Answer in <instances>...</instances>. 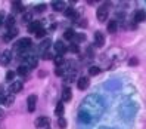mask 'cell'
<instances>
[{"mask_svg":"<svg viewBox=\"0 0 146 129\" xmlns=\"http://www.w3.org/2000/svg\"><path fill=\"white\" fill-rule=\"evenodd\" d=\"M31 45H33V40L28 39V37H24V39H21L15 43V49L16 50H27V49L31 48Z\"/></svg>","mask_w":146,"mask_h":129,"instance_id":"cell-1","label":"cell"},{"mask_svg":"<svg viewBox=\"0 0 146 129\" xmlns=\"http://www.w3.org/2000/svg\"><path fill=\"white\" fill-rule=\"evenodd\" d=\"M108 15H109V12H108V7H105V6H100V7H98L96 16H98V19H99L100 22H105V19H108Z\"/></svg>","mask_w":146,"mask_h":129,"instance_id":"cell-2","label":"cell"},{"mask_svg":"<svg viewBox=\"0 0 146 129\" xmlns=\"http://www.w3.org/2000/svg\"><path fill=\"white\" fill-rule=\"evenodd\" d=\"M89 85H90V79H89V77H86V76L78 77V80H77V88H78L80 91L87 89V88H89Z\"/></svg>","mask_w":146,"mask_h":129,"instance_id":"cell-3","label":"cell"},{"mask_svg":"<svg viewBox=\"0 0 146 129\" xmlns=\"http://www.w3.org/2000/svg\"><path fill=\"white\" fill-rule=\"evenodd\" d=\"M11 61H12V52L11 50H5V52L0 55V64L7 65V64H11Z\"/></svg>","mask_w":146,"mask_h":129,"instance_id":"cell-4","label":"cell"},{"mask_svg":"<svg viewBox=\"0 0 146 129\" xmlns=\"http://www.w3.org/2000/svg\"><path fill=\"white\" fill-rule=\"evenodd\" d=\"M36 105H37V95H30L27 98V107H28L30 113H33L36 110Z\"/></svg>","mask_w":146,"mask_h":129,"instance_id":"cell-5","label":"cell"},{"mask_svg":"<svg viewBox=\"0 0 146 129\" xmlns=\"http://www.w3.org/2000/svg\"><path fill=\"white\" fill-rule=\"evenodd\" d=\"M94 42H96V46L98 48H102V46H104L105 45V34L104 33H102V31H96V33H94Z\"/></svg>","mask_w":146,"mask_h":129,"instance_id":"cell-6","label":"cell"},{"mask_svg":"<svg viewBox=\"0 0 146 129\" xmlns=\"http://www.w3.org/2000/svg\"><path fill=\"white\" fill-rule=\"evenodd\" d=\"M49 125H50V120H49L47 117H44V116H41V117H38V119L36 120V128H38V129L47 128Z\"/></svg>","mask_w":146,"mask_h":129,"instance_id":"cell-7","label":"cell"},{"mask_svg":"<svg viewBox=\"0 0 146 129\" xmlns=\"http://www.w3.org/2000/svg\"><path fill=\"white\" fill-rule=\"evenodd\" d=\"M22 88H24L22 82H19V80L12 82V85H11V93H12V95H15V93L21 92V91H22Z\"/></svg>","mask_w":146,"mask_h":129,"instance_id":"cell-8","label":"cell"},{"mask_svg":"<svg viewBox=\"0 0 146 129\" xmlns=\"http://www.w3.org/2000/svg\"><path fill=\"white\" fill-rule=\"evenodd\" d=\"M55 49H56V52H58V55H64L65 54V50H66V46H65V43H62L61 40H58L56 43H55Z\"/></svg>","mask_w":146,"mask_h":129,"instance_id":"cell-9","label":"cell"},{"mask_svg":"<svg viewBox=\"0 0 146 129\" xmlns=\"http://www.w3.org/2000/svg\"><path fill=\"white\" fill-rule=\"evenodd\" d=\"M72 98V92H71V88H68V86H65V88L62 89V101L68 102Z\"/></svg>","mask_w":146,"mask_h":129,"instance_id":"cell-10","label":"cell"},{"mask_svg":"<svg viewBox=\"0 0 146 129\" xmlns=\"http://www.w3.org/2000/svg\"><path fill=\"white\" fill-rule=\"evenodd\" d=\"M40 28H43L40 21H34V22H30V24H28V31H30V33H37Z\"/></svg>","mask_w":146,"mask_h":129,"instance_id":"cell-11","label":"cell"},{"mask_svg":"<svg viewBox=\"0 0 146 129\" xmlns=\"http://www.w3.org/2000/svg\"><path fill=\"white\" fill-rule=\"evenodd\" d=\"M24 58H25V61H27V67L28 68H31V67H37V58H34V56H31V55H24Z\"/></svg>","mask_w":146,"mask_h":129,"instance_id":"cell-12","label":"cell"},{"mask_svg":"<svg viewBox=\"0 0 146 129\" xmlns=\"http://www.w3.org/2000/svg\"><path fill=\"white\" fill-rule=\"evenodd\" d=\"M55 114H56L58 119L64 116V104H62V102H58V104H56V107H55Z\"/></svg>","mask_w":146,"mask_h":129,"instance_id":"cell-13","label":"cell"},{"mask_svg":"<svg viewBox=\"0 0 146 129\" xmlns=\"http://www.w3.org/2000/svg\"><path fill=\"white\" fill-rule=\"evenodd\" d=\"M16 34H18V30H16L15 27L9 28V31H7V34H6V36H5V40H6V42H9L11 39H13V37L16 36Z\"/></svg>","mask_w":146,"mask_h":129,"instance_id":"cell-14","label":"cell"},{"mask_svg":"<svg viewBox=\"0 0 146 129\" xmlns=\"http://www.w3.org/2000/svg\"><path fill=\"white\" fill-rule=\"evenodd\" d=\"M13 102H15V95H12V93L3 98V104H5L6 107H11V105L13 104Z\"/></svg>","mask_w":146,"mask_h":129,"instance_id":"cell-15","label":"cell"},{"mask_svg":"<svg viewBox=\"0 0 146 129\" xmlns=\"http://www.w3.org/2000/svg\"><path fill=\"white\" fill-rule=\"evenodd\" d=\"M117 30H118V22H117L115 19L109 21V22H108V31H109V33H115Z\"/></svg>","mask_w":146,"mask_h":129,"instance_id":"cell-16","label":"cell"},{"mask_svg":"<svg viewBox=\"0 0 146 129\" xmlns=\"http://www.w3.org/2000/svg\"><path fill=\"white\" fill-rule=\"evenodd\" d=\"M52 7H53L56 12H61V11H64L65 3L64 2H52Z\"/></svg>","mask_w":146,"mask_h":129,"instance_id":"cell-17","label":"cell"},{"mask_svg":"<svg viewBox=\"0 0 146 129\" xmlns=\"http://www.w3.org/2000/svg\"><path fill=\"white\" fill-rule=\"evenodd\" d=\"M134 21H136V22L145 21V11H137V12L134 13Z\"/></svg>","mask_w":146,"mask_h":129,"instance_id":"cell-18","label":"cell"},{"mask_svg":"<svg viewBox=\"0 0 146 129\" xmlns=\"http://www.w3.org/2000/svg\"><path fill=\"white\" fill-rule=\"evenodd\" d=\"M28 71H30V68H28L27 65H19L18 70H16V73H18L19 76H27Z\"/></svg>","mask_w":146,"mask_h":129,"instance_id":"cell-19","label":"cell"},{"mask_svg":"<svg viewBox=\"0 0 146 129\" xmlns=\"http://www.w3.org/2000/svg\"><path fill=\"white\" fill-rule=\"evenodd\" d=\"M50 43H52V40H50V39L43 40L41 45H40V50H43V52H44V49H49V48H50Z\"/></svg>","mask_w":146,"mask_h":129,"instance_id":"cell-20","label":"cell"},{"mask_svg":"<svg viewBox=\"0 0 146 129\" xmlns=\"http://www.w3.org/2000/svg\"><path fill=\"white\" fill-rule=\"evenodd\" d=\"M31 19H33V13H31V12H25V13L22 15V22L30 24V22H31Z\"/></svg>","mask_w":146,"mask_h":129,"instance_id":"cell-21","label":"cell"},{"mask_svg":"<svg viewBox=\"0 0 146 129\" xmlns=\"http://www.w3.org/2000/svg\"><path fill=\"white\" fill-rule=\"evenodd\" d=\"M15 25V18L12 15H9V16H6V27L7 28H11V27H13Z\"/></svg>","mask_w":146,"mask_h":129,"instance_id":"cell-22","label":"cell"},{"mask_svg":"<svg viewBox=\"0 0 146 129\" xmlns=\"http://www.w3.org/2000/svg\"><path fill=\"white\" fill-rule=\"evenodd\" d=\"M74 36H75V33H74V30H72V28L66 30V31L64 33V37H65L66 40H70V39H74Z\"/></svg>","mask_w":146,"mask_h":129,"instance_id":"cell-23","label":"cell"},{"mask_svg":"<svg viewBox=\"0 0 146 129\" xmlns=\"http://www.w3.org/2000/svg\"><path fill=\"white\" fill-rule=\"evenodd\" d=\"M12 6H13V9L18 11V12H22L24 11V5L21 2H12Z\"/></svg>","mask_w":146,"mask_h":129,"instance_id":"cell-24","label":"cell"},{"mask_svg":"<svg viewBox=\"0 0 146 129\" xmlns=\"http://www.w3.org/2000/svg\"><path fill=\"white\" fill-rule=\"evenodd\" d=\"M99 73H100V68L96 67V65H93V67L89 68V74H90V76H96V74H99Z\"/></svg>","mask_w":146,"mask_h":129,"instance_id":"cell-25","label":"cell"},{"mask_svg":"<svg viewBox=\"0 0 146 129\" xmlns=\"http://www.w3.org/2000/svg\"><path fill=\"white\" fill-rule=\"evenodd\" d=\"M64 13H65V16L66 18H70V16H75V13H74V7H66V9L64 11Z\"/></svg>","mask_w":146,"mask_h":129,"instance_id":"cell-26","label":"cell"},{"mask_svg":"<svg viewBox=\"0 0 146 129\" xmlns=\"http://www.w3.org/2000/svg\"><path fill=\"white\" fill-rule=\"evenodd\" d=\"M53 61H55L56 67H61V65L64 64V56H61V55H58V56H53Z\"/></svg>","mask_w":146,"mask_h":129,"instance_id":"cell-27","label":"cell"},{"mask_svg":"<svg viewBox=\"0 0 146 129\" xmlns=\"http://www.w3.org/2000/svg\"><path fill=\"white\" fill-rule=\"evenodd\" d=\"M66 49H70L71 52H74V54H78V52H80V49H78V45H77V43H71V45L68 46Z\"/></svg>","mask_w":146,"mask_h":129,"instance_id":"cell-28","label":"cell"},{"mask_svg":"<svg viewBox=\"0 0 146 129\" xmlns=\"http://www.w3.org/2000/svg\"><path fill=\"white\" fill-rule=\"evenodd\" d=\"M64 73H65V65L64 64L61 67H56V70H55V74L56 76H64Z\"/></svg>","mask_w":146,"mask_h":129,"instance_id":"cell-29","label":"cell"},{"mask_svg":"<svg viewBox=\"0 0 146 129\" xmlns=\"http://www.w3.org/2000/svg\"><path fill=\"white\" fill-rule=\"evenodd\" d=\"M15 74H16V73H15V71H12V70H11V71H7V73H6V80H7V82H13Z\"/></svg>","mask_w":146,"mask_h":129,"instance_id":"cell-30","label":"cell"},{"mask_svg":"<svg viewBox=\"0 0 146 129\" xmlns=\"http://www.w3.org/2000/svg\"><path fill=\"white\" fill-rule=\"evenodd\" d=\"M58 126L61 128V129H65V128H66V120H65L64 117H59V119H58Z\"/></svg>","mask_w":146,"mask_h":129,"instance_id":"cell-31","label":"cell"},{"mask_svg":"<svg viewBox=\"0 0 146 129\" xmlns=\"http://www.w3.org/2000/svg\"><path fill=\"white\" fill-rule=\"evenodd\" d=\"M44 61H49V59H53V55L50 54V52H43V56H41Z\"/></svg>","mask_w":146,"mask_h":129,"instance_id":"cell-32","label":"cell"},{"mask_svg":"<svg viewBox=\"0 0 146 129\" xmlns=\"http://www.w3.org/2000/svg\"><path fill=\"white\" fill-rule=\"evenodd\" d=\"M44 34H46V30H44V28H40V30L36 33V36H37V37H43Z\"/></svg>","mask_w":146,"mask_h":129,"instance_id":"cell-33","label":"cell"},{"mask_svg":"<svg viewBox=\"0 0 146 129\" xmlns=\"http://www.w3.org/2000/svg\"><path fill=\"white\" fill-rule=\"evenodd\" d=\"M46 9V5H38V6H36V12H43Z\"/></svg>","mask_w":146,"mask_h":129,"instance_id":"cell-34","label":"cell"},{"mask_svg":"<svg viewBox=\"0 0 146 129\" xmlns=\"http://www.w3.org/2000/svg\"><path fill=\"white\" fill-rule=\"evenodd\" d=\"M77 40H78V42H81V40H86V36H84V34H75V36H74Z\"/></svg>","mask_w":146,"mask_h":129,"instance_id":"cell-35","label":"cell"},{"mask_svg":"<svg viewBox=\"0 0 146 129\" xmlns=\"http://www.w3.org/2000/svg\"><path fill=\"white\" fill-rule=\"evenodd\" d=\"M130 64L136 65V64H137V59H136V58H131V59H130Z\"/></svg>","mask_w":146,"mask_h":129,"instance_id":"cell-36","label":"cell"},{"mask_svg":"<svg viewBox=\"0 0 146 129\" xmlns=\"http://www.w3.org/2000/svg\"><path fill=\"white\" fill-rule=\"evenodd\" d=\"M3 16H5V13H3V12H0V24L3 22Z\"/></svg>","mask_w":146,"mask_h":129,"instance_id":"cell-37","label":"cell"},{"mask_svg":"<svg viewBox=\"0 0 146 129\" xmlns=\"http://www.w3.org/2000/svg\"><path fill=\"white\" fill-rule=\"evenodd\" d=\"M0 117H3V110L0 108Z\"/></svg>","mask_w":146,"mask_h":129,"instance_id":"cell-38","label":"cell"}]
</instances>
